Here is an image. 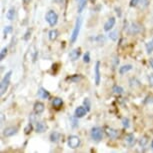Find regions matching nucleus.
<instances>
[{
	"label": "nucleus",
	"mask_w": 153,
	"mask_h": 153,
	"mask_svg": "<svg viewBox=\"0 0 153 153\" xmlns=\"http://www.w3.org/2000/svg\"><path fill=\"white\" fill-rule=\"evenodd\" d=\"M81 24H82V18L81 17H78L76 19V22H75V26L73 28V31H72L71 37H70V42L71 43H75V41L78 38L80 29H81Z\"/></svg>",
	"instance_id": "f257e3e1"
},
{
	"label": "nucleus",
	"mask_w": 153,
	"mask_h": 153,
	"mask_svg": "<svg viewBox=\"0 0 153 153\" xmlns=\"http://www.w3.org/2000/svg\"><path fill=\"white\" fill-rule=\"evenodd\" d=\"M11 74H12V71H8L3 77V79L1 80V83H0V93H1V95H4L8 87H9Z\"/></svg>",
	"instance_id": "f03ea898"
},
{
	"label": "nucleus",
	"mask_w": 153,
	"mask_h": 153,
	"mask_svg": "<svg viewBox=\"0 0 153 153\" xmlns=\"http://www.w3.org/2000/svg\"><path fill=\"white\" fill-rule=\"evenodd\" d=\"M45 20L51 27H53V26H55L57 24V22H58V15H57V13L55 11L49 10L45 15Z\"/></svg>",
	"instance_id": "7ed1b4c3"
},
{
	"label": "nucleus",
	"mask_w": 153,
	"mask_h": 153,
	"mask_svg": "<svg viewBox=\"0 0 153 153\" xmlns=\"http://www.w3.org/2000/svg\"><path fill=\"white\" fill-rule=\"evenodd\" d=\"M90 136L92 138V140L96 141V142H99V141L102 140V138H103L102 128H100V127H93V128L91 129Z\"/></svg>",
	"instance_id": "20e7f679"
},
{
	"label": "nucleus",
	"mask_w": 153,
	"mask_h": 153,
	"mask_svg": "<svg viewBox=\"0 0 153 153\" xmlns=\"http://www.w3.org/2000/svg\"><path fill=\"white\" fill-rule=\"evenodd\" d=\"M80 143H81L80 138L78 136H76V135H70V136L68 137L67 144L71 149L78 148V147L80 146Z\"/></svg>",
	"instance_id": "39448f33"
},
{
	"label": "nucleus",
	"mask_w": 153,
	"mask_h": 153,
	"mask_svg": "<svg viewBox=\"0 0 153 153\" xmlns=\"http://www.w3.org/2000/svg\"><path fill=\"white\" fill-rule=\"evenodd\" d=\"M143 28L140 24L138 23H131L130 26L128 27V33L130 35H136V34H139L142 32Z\"/></svg>",
	"instance_id": "423d86ee"
},
{
	"label": "nucleus",
	"mask_w": 153,
	"mask_h": 153,
	"mask_svg": "<svg viewBox=\"0 0 153 153\" xmlns=\"http://www.w3.org/2000/svg\"><path fill=\"white\" fill-rule=\"evenodd\" d=\"M94 79H95V84L99 85L100 80H101V74H100V61H97L95 64L94 68Z\"/></svg>",
	"instance_id": "0eeeda50"
},
{
	"label": "nucleus",
	"mask_w": 153,
	"mask_h": 153,
	"mask_svg": "<svg viewBox=\"0 0 153 153\" xmlns=\"http://www.w3.org/2000/svg\"><path fill=\"white\" fill-rule=\"evenodd\" d=\"M87 108H85L84 106H78L76 109H75V112H74V115L76 116L77 118H82L84 117L86 113H87Z\"/></svg>",
	"instance_id": "6e6552de"
},
{
	"label": "nucleus",
	"mask_w": 153,
	"mask_h": 153,
	"mask_svg": "<svg viewBox=\"0 0 153 153\" xmlns=\"http://www.w3.org/2000/svg\"><path fill=\"white\" fill-rule=\"evenodd\" d=\"M18 131V129L16 127H13V126H10V127H6V128L3 130V135L5 137H11L13 135H15Z\"/></svg>",
	"instance_id": "1a4fd4ad"
},
{
	"label": "nucleus",
	"mask_w": 153,
	"mask_h": 153,
	"mask_svg": "<svg viewBox=\"0 0 153 153\" xmlns=\"http://www.w3.org/2000/svg\"><path fill=\"white\" fill-rule=\"evenodd\" d=\"M80 55H81L80 48H76V49H73V50L69 53V58H70L71 61H76V60L80 57Z\"/></svg>",
	"instance_id": "9d476101"
},
{
	"label": "nucleus",
	"mask_w": 153,
	"mask_h": 153,
	"mask_svg": "<svg viewBox=\"0 0 153 153\" xmlns=\"http://www.w3.org/2000/svg\"><path fill=\"white\" fill-rule=\"evenodd\" d=\"M33 110L36 114H41L45 110V105L42 102H40V101H37L33 106Z\"/></svg>",
	"instance_id": "9b49d317"
},
{
	"label": "nucleus",
	"mask_w": 153,
	"mask_h": 153,
	"mask_svg": "<svg viewBox=\"0 0 153 153\" xmlns=\"http://www.w3.org/2000/svg\"><path fill=\"white\" fill-rule=\"evenodd\" d=\"M115 22H116V19H115V17H110V18H109L107 21L105 22V24H104V30L105 31H110L112 28L114 27Z\"/></svg>",
	"instance_id": "f8f14e48"
},
{
	"label": "nucleus",
	"mask_w": 153,
	"mask_h": 153,
	"mask_svg": "<svg viewBox=\"0 0 153 153\" xmlns=\"http://www.w3.org/2000/svg\"><path fill=\"white\" fill-rule=\"evenodd\" d=\"M47 129V125L42 122V121H39V122H36V126H35V131L37 133H43V132L46 131Z\"/></svg>",
	"instance_id": "ddd939ff"
},
{
	"label": "nucleus",
	"mask_w": 153,
	"mask_h": 153,
	"mask_svg": "<svg viewBox=\"0 0 153 153\" xmlns=\"http://www.w3.org/2000/svg\"><path fill=\"white\" fill-rule=\"evenodd\" d=\"M38 96L40 98H43V99H48L50 97V93L46 90L44 88H40L39 91H38Z\"/></svg>",
	"instance_id": "4468645a"
},
{
	"label": "nucleus",
	"mask_w": 153,
	"mask_h": 153,
	"mask_svg": "<svg viewBox=\"0 0 153 153\" xmlns=\"http://www.w3.org/2000/svg\"><path fill=\"white\" fill-rule=\"evenodd\" d=\"M105 132H106V134L108 135V137H110V138H116L118 135L117 130H115L113 128H109V127H107V128L105 129Z\"/></svg>",
	"instance_id": "2eb2a0df"
},
{
	"label": "nucleus",
	"mask_w": 153,
	"mask_h": 153,
	"mask_svg": "<svg viewBox=\"0 0 153 153\" xmlns=\"http://www.w3.org/2000/svg\"><path fill=\"white\" fill-rule=\"evenodd\" d=\"M62 105H63V100L61 99V98H59V97L54 98L53 101H52V106L54 108L59 109Z\"/></svg>",
	"instance_id": "dca6fc26"
},
{
	"label": "nucleus",
	"mask_w": 153,
	"mask_h": 153,
	"mask_svg": "<svg viewBox=\"0 0 153 153\" xmlns=\"http://www.w3.org/2000/svg\"><path fill=\"white\" fill-rule=\"evenodd\" d=\"M132 68H133V66H132L131 64H126V65H123V66H121V67L119 68V73H120L121 75H123V74L127 73V72H128V71L132 70Z\"/></svg>",
	"instance_id": "f3484780"
},
{
	"label": "nucleus",
	"mask_w": 153,
	"mask_h": 153,
	"mask_svg": "<svg viewBox=\"0 0 153 153\" xmlns=\"http://www.w3.org/2000/svg\"><path fill=\"white\" fill-rule=\"evenodd\" d=\"M60 137H61V134L59 132L54 131L50 134V141L51 142H58L60 140Z\"/></svg>",
	"instance_id": "a211bd4d"
},
{
	"label": "nucleus",
	"mask_w": 153,
	"mask_h": 153,
	"mask_svg": "<svg viewBox=\"0 0 153 153\" xmlns=\"http://www.w3.org/2000/svg\"><path fill=\"white\" fill-rule=\"evenodd\" d=\"M58 35H59V33H58V31H57L56 29L50 30V31H49V33H48V37H49V39H50L51 41L56 40L57 37H58Z\"/></svg>",
	"instance_id": "6ab92c4d"
},
{
	"label": "nucleus",
	"mask_w": 153,
	"mask_h": 153,
	"mask_svg": "<svg viewBox=\"0 0 153 153\" xmlns=\"http://www.w3.org/2000/svg\"><path fill=\"white\" fill-rule=\"evenodd\" d=\"M125 141H126V143L128 144V145L132 146L135 143V137H134V135L131 134V133L130 134H127L126 136H125Z\"/></svg>",
	"instance_id": "aec40b11"
},
{
	"label": "nucleus",
	"mask_w": 153,
	"mask_h": 153,
	"mask_svg": "<svg viewBox=\"0 0 153 153\" xmlns=\"http://www.w3.org/2000/svg\"><path fill=\"white\" fill-rule=\"evenodd\" d=\"M14 17H15V8L11 7L10 9L7 11V13H6V18L11 21V20H13V19H14Z\"/></svg>",
	"instance_id": "412c9836"
},
{
	"label": "nucleus",
	"mask_w": 153,
	"mask_h": 153,
	"mask_svg": "<svg viewBox=\"0 0 153 153\" xmlns=\"http://www.w3.org/2000/svg\"><path fill=\"white\" fill-rule=\"evenodd\" d=\"M129 85H130L132 88H136V87H138V86H140V82L137 78L132 77V78L129 80Z\"/></svg>",
	"instance_id": "4be33fe9"
},
{
	"label": "nucleus",
	"mask_w": 153,
	"mask_h": 153,
	"mask_svg": "<svg viewBox=\"0 0 153 153\" xmlns=\"http://www.w3.org/2000/svg\"><path fill=\"white\" fill-rule=\"evenodd\" d=\"M86 4H87V0H79L78 2V12L81 13L83 9L85 8Z\"/></svg>",
	"instance_id": "5701e85b"
},
{
	"label": "nucleus",
	"mask_w": 153,
	"mask_h": 153,
	"mask_svg": "<svg viewBox=\"0 0 153 153\" xmlns=\"http://www.w3.org/2000/svg\"><path fill=\"white\" fill-rule=\"evenodd\" d=\"M146 51H147V53H148V54L153 52V38L150 40V41H148L146 43Z\"/></svg>",
	"instance_id": "b1692460"
},
{
	"label": "nucleus",
	"mask_w": 153,
	"mask_h": 153,
	"mask_svg": "<svg viewBox=\"0 0 153 153\" xmlns=\"http://www.w3.org/2000/svg\"><path fill=\"white\" fill-rule=\"evenodd\" d=\"M81 79H82V77L80 76V75H77V74H75L71 77H68V80H70L71 82H78Z\"/></svg>",
	"instance_id": "393cba45"
},
{
	"label": "nucleus",
	"mask_w": 153,
	"mask_h": 153,
	"mask_svg": "<svg viewBox=\"0 0 153 153\" xmlns=\"http://www.w3.org/2000/svg\"><path fill=\"white\" fill-rule=\"evenodd\" d=\"M123 88L121 86H118V85H114L113 86V92L115 94H121L123 93Z\"/></svg>",
	"instance_id": "a878e982"
},
{
	"label": "nucleus",
	"mask_w": 153,
	"mask_h": 153,
	"mask_svg": "<svg viewBox=\"0 0 153 153\" xmlns=\"http://www.w3.org/2000/svg\"><path fill=\"white\" fill-rule=\"evenodd\" d=\"M109 38H110L111 40H113V41H116V40L118 39V32L117 31H112V32L109 33Z\"/></svg>",
	"instance_id": "bb28decb"
},
{
	"label": "nucleus",
	"mask_w": 153,
	"mask_h": 153,
	"mask_svg": "<svg viewBox=\"0 0 153 153\" xmlns=\"http://www.w3.org/2000/svg\"><path fill=\"white\" fill-rule=\"evenodd\" d=\"M7 51H8V49L6 47L1 49V51H0V60H1V61L5 58V56L7 55Z\"/></svg>",
	"instance_id": "cd10ccee"
},
{
	"label": "nucleus",
	"mask_w": 153,
	"mask_h": 153,
	"mask_svg": "<svg viewBox=\"0 0 153 153\" xmlns=\"http://www.w3.org/2000/svg\"><path fill=\"white\" fill-rule=\"evenodd\" d=\"M148 143V137L147 136H143L141 139L139 140V144H140V146H142V147H144L146 145V144Z\"/></svg>",
	"instance_id": "c85d7f7f"
},
{
	"label": "nucleus",
	"mask_w": 153,
	"mask_h": 153,
	"mask_svg": "<svg viewBox=\"0 0 153 153\" xmlns=\"http://www.w3.org/2000/svg\"><path fill=\"white\" fill-rule=\"evenodd\" d=\"M32 129H33L32 124H31V123H28V124H27V126L24 128V133H25V134H29L30 132L32 131Z\"/></svg>",
	"instance_id": "c756f323"
},
{
	"label": "nucleus",
	"mask_w": 153,
	"mask_h": 153,
	"mask_svg": "<svg viewBox=\"0 0 153 153\" xmlns=\"http://www.w3.org/2000/svg\"><path fill=\"white\" fill-rule=\"evenodd\" d=\"M122 125L125 127V128H129V126H130V121H129L128 118H123V119H122Z\"/></svg>",
	"instance_id": "7c9ffc66"
},
{
	"label": "nucleus",
	"mask_w": 153,
	"mask_h": 153,
	"mask_svg": "<svg viewBox=\"0 0 153 153\" xmlns=\"http://www.w3.org/2000/svg\"><path fill=\"white\" fill-rule=\"evenodd\" d=\"M76 116L75 117H72V118H70V121H71V125H72V127H73V128H75V127H77L78 126V121H77V119H76Z\"/></svg>",
	"instance_id": "2f4dec72"
},
{
	"label": "nucleus",
	"mask_w": 153,
	"mask_h": 153,
	"mask_svg": "<svg viewBox=\"0 0 153 153\" xmlns=\"http://www.w3.org/2000/svg\"><path fill=\"white\" fill-rule=\"evenodd\" d=\"M12 30H13L12 26H6V27H5V28H4V31H3V33H4V37H6L8 33L12 32Z\"/></svg>",
	"instance_id": "473e14b6"
},
{
	"label": "nucleus",
	"mask_w": 153,
	"mask_h": 153,
	"mask_svg": "<svg viewBox=\"0 0 153 153\" xmlns=\"http://www.w3.org/2000/svg\"><path fill=\"white\" fill-rule=\"evenodd\" d=\"M83 61H84V63H89V62H90V53L86 52L84 54V56H83Z\"/></svg>",
	"instance_id": "72a5a7b5"
},
{
	"label": "nucleus",
	"mask_w": 153,
	"mask_h": 153,
	"mask_svg": "<svg viewBox=\"0 0 153 153\" xmlns=\"http://www.w3.org/2000/svg\"><path fill=\"white\" fill-rule=\"evenodd\" d=\"M83 103H84V106H85V107H87V110H88V111L90 110V101H89L88 98H85L84 101H83Z\"/></svg>",
	"instance_id": "f704fd0d"
},
{
	"label": "nucleus",
	"mask_w": 153,
	"mask_h": 153,
	"mask_svg": "<svg viewBox=\"0 0 153 153\" xmlns=\"http://www.w3.org/2000/svg\"><path fill=\"white\" fill-rule=\"evenodd\" d=\"M139 2H140V0H131L129 5H130V7H135V6H137Z\"/></svg>",
	"instance_id": "c9c22d12"
},
{
	"label": "nucleus",
	"mask_w": 153,
	"mask_h": 153,
	"mask_svg": "<svg viewBox=\"0 0 153 153\" xmlns=\"http://www.w3.org/2000/svg\"><path fill=\"white\" fill-rule=\"evenodd\" d=\"M30 36H31V32L29 30L27 31L26 33H25V35H24V37H23V39L25 40V41H27V40H29V38H30Z\"/></svg>",
	"instance_id": "e433bc0d"
},
{
	"label": "nucleus",
	"mask_w": 153,
	"mask_h": 153,
	"mask_svg": "<svg viewBox=\"0 0 153 153\" xmlns=\"http://www.w3.org/2000/svg\"><path fill=\"white\" fill-rule=\"evenodd\" d=\"M148 82H149V85L153 87V74L148 75Z\"/></svg>",
	"instance_id": "4c0bfd02"
},
{
	"label": "nucleus",
	"mask_w": 153,
	"mask_h": 153,
	"mask_svg": "<svg viewBox=\"0 0 153 153\" xmlns=\"http://www.w3.org/2000/svg\"><path fill=\"white\" fill-rule=\"evenodd\" d=\"M22 1H23V3H24L25 5H28V4L30 3L31 0H22Z\"/></svg>",
	"instance_id": "58836bf2"
},
{
	"label": "nucleus",
	"mask_w": 153,
	"mask_h": 153,
	"mask_svg": "<svg viewBox=\"0 0 153 153\" xmlns=\"http://www.w3.org/2000/svg\"><path fill=\"white\" fill-rule=\"evenodd\" d=\"M149 63H150V65H151V67H152V69H153V58H152V59H150Z\"/></svg>",
	"instance_id": "ea45409f"
},
{
	"label": "nucleus",
	"mask_w": 153,
	"mask_h": 153,
	"mask_svg": "<svg viewBox=\"0 0 153 153\" xmlns=\"http://www.w3.org/2000/svg\"><path fill=\"white\" fill-rule=\"evenodd\" d=\"M151 147L153 148V140H152V142H151Z\"/></svg>",
	"instance_id": "a19ab883"
}]
</instances>
